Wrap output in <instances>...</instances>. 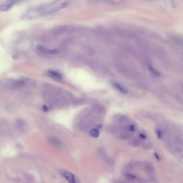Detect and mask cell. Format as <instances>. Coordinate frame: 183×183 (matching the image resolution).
Returning <instances> with one entry per match:
<instances>
[{"label": "cell", "mask_w": 183, "mask_h": 183, "mask_svg": "<svg viewBox=\"0 0 183 183\" xmlns=\"http://www.w3.org/2000/svg\"><path fill=\"white\" fill-rule=\"evenodd\" d=\"M47 75L49 77H50L53 79H57V80L61 79L62 78V76L61 74H60V73H59L57 71H48L47 72Z\"/></svg>", "instance_id": "277c9868"}, {"label": "cell", "mask_w": 183, "mask_h": 183, "mask_svg": "<svg viewBox=\"0 0 183 183\" xmlns=\"http://www.w3.org/2000/svg\"><path fill=\"white\" fill-rule=\"evenodd\" d=\"M155 156L156 159H157L158 160H160V157L159 156V155L157 153H155Z\"/></svg>", "instance_id": "9a60e30c"}, {"label": "cell", "mask_w": 183, "mask_h": 183, "mask_svg": "<svg viewBox=\"0 0 183 183\" xmlns=\"http://www.w3.org/2000/svg\"><path fill=\"white\" fill-rule=\"evenodd\" d=\"M139 136H140V137L142 139H146L147 138L146 135L145 134H144V133H140V134H139Z\"/></svg>", "instance_id": "5bb4252c"}, {"label": "cell", "mask_w": 183, "mask_h": 183, "mask_svg": "<svg viewBox=\"0 0 183 183\" xmlns=\"http://www.w3.org/2000/svg\"><path fill=\"white\" fill-rule=\"evenodd\" d=\"M127 130L130 131V132H134L135 130V126L133 125H130L128 126Z\"/></svg>", "instance_id": "4fadbf2b"}, {"label": "cell", "mask_w": 183, "mask_h": 183, "mask_svg": "<svg viewBox=\"0 0 183 183\" xmlns=\"http://www.w3.org/2000/svg\"><path fill=\"white\" fill-rule=\"evenodd\" d=\"M37 49L39 52L41 53L42 54H47V55H54L55 54H57L58 53V51L57 50L50 49L43 46H38L37 47Z\"/></svg>", "instance_id": "7a4b0ae2"}, {"label": "cell", "mask_w": 183, "mask_h": 183, "mask_svg": "<svg viewBox=\"0 0 183 183\" xmlns=\"http://www.w3.org/2000/svg\"><path fill=\"white\" fill-rule=\"evenodd\" d=\"M49 142L52 144L53 145L57 147H61L62 146V144L60 141L57 138L55 137H51L48 139Z\"/></svg>", "instance_id": "5b68a950"}, {"label": "cell", "mask_w": 183, "mask_h": 183, "mask_svg": "<svg viewBox=\"0 0 183 183\" xmlns=\"http://www.w3.org/2000/svg\"><path fill=\"white\" fill-rule=\"evenodd\" d=\"M90 133L91 135L94 138H97L98 136L100 135V131H98V130L97 129H92L90 131Z\"/></svg>", "instance_id": "9c48e42d"}, {"label": "cell", "mask_w": 183, "mask_h": 183, "mask_svg": "<svg viewBox=\"0 0 183 183\" xmlns=\"http://www.w3.org/2000/svg\"><path fill=\"white\" fill-rule=\"evenodd\" d=\"M126 178L128 179V180H134L135 178H136V176L133 175V174H127L126 175Z\"/></svg>", "instance_id": "30bf717a"}, {"label": "cell", "mask_w": 183, "mask_h": 183, "mask_svg": "<svg viewBox=\"0 0 183 183\" xmlns=\"http://www.w3.org/2000/svg\"><path fill=\"white\" fill-rule=\"evenodd\" d=\"M148 68L149 69V71L154 76H160L161 75L160 72L156 70L154 67H153L151 64L148 65Z\"/></svg>", "instance_id": "52a82bcc"}, {"label": "cell", "mask_w": 183, "mask_h": 183, "mask_svg": "<svg viewBox=\"0 0 183 183\" xmlns=\"http://www.w3.org/2000/svg\"><path fill=\"white\" fill-rule=\"evenodd\" d=\"M146 171L148 172L149 173H152L154 172V169H153V167L151 165H147L146 166Z\"/></svg>", "instance_id": "7c38bea8"}, {"label": "cell", "mask_w": 183, "mask_h": 183, "mask_svg": "<svg viewBox=\"0 0 183 183\" xmlns=\"http://www.w3.org/2000/svg\"><path fill=\"white\" fill-rule=\"evenodd\" d=\"M12 7V5L10 4H2L0 6V11L1 12H5L9 10Z\"/></svg>", "instance_id": "ba28073f"}, {"label": "cell", "mask_w": 183, "mask_h": 183, "mask_svg": "<svg viewBox=\"0 0 183 183\" xmlns=\"http://www.w3.org/2000/svg\"><path fill=\"white\" fill-rule=\"evenodd\" d=\"M113 86L119 91H120V92L123 94H127L128 93V90L127 89L125 86H123V85H121V84L119 83H117V82L113 83Z\"/></svg>", "instance_id": "8992f818"}, {"label": "cell", "mask_w": 183, "mask_h": 183, "mask_svg": "<svg viewBox=\"0 0 183 183\" xmlns=\"http://www.w3.org/2000/svg\"><path fill=\"white\" fill-rule=\"evenodd\" d=\"M68 3L66 2H63V3H61L60 4H59V5H58L57 7H55V8H54L53 9H52V10H51L50 11H49L48 12H47V15L48 14H53L56 12H57L58 11L61 10V9H64L65 8H66L68 6Z\"/></svg>", "instance_id": "3957f363"}, {"label": "cell", "mask_w": 183, "mask_h": 183, "mask_svg": "<svg viewBox=\"0 0 183 183\" xmlns=\"http://www.w3.org/2000/svg\"><path fill=\"white\" fill-rule=\"evenodd\" d=\"M156 134L159 139L162 138L163 136V132L160 129H157L156 130Z\"/></svg>", "instance_id": "8fae6325"}, {"label": "cell", "mask_w": 183, "mask_h": 183, "mask_svg": "<svg viewBox=\"0 0 183 183\" xmlns=\"http://www.w3.org/2000/svg\"><path fill=\"white\" fill-rule=\"evenodd\" d=\"M61 173L62 175V176L66 178L68 182L70 183H77L76 181L75 177L73 174H72L71 172H68L67 170H62L61 171Z\"/></svg>", "instance_id": "6da1fadb"}]
</instances>
